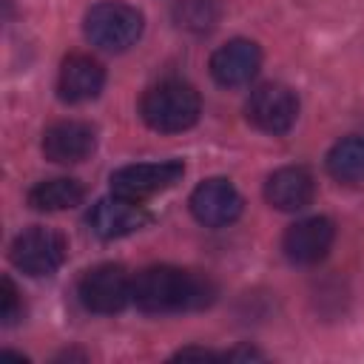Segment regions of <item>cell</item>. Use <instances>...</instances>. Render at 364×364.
I'll return each mask as SVG.
<instances>
[{"mask_svg": "<svg viewBox=\"0 0 364 364\" xmlns=\"http://www.w3.org/2000/svg\"><path fill=\"white\" fill-rule=\"evenodd\" d=\"M216 299V284L196 270L154 264L134 279V304L145 313L202 310Z\"/></svg>", "mask_w": 364, "mask_h": 364, "instance_id": "cell-1", "label": "cell"}, {"mask_svg": "<svg viewBox=\"0 0 364 364\" xmlns=\"http://www.w3.org/2000/svg\"><path fill=\"white\" fill-rule=\"evenodd\" d=\"M202 111L199 94L182 80H162L151 85L139 100V114L148 128L159 134H179L196 125Z\"/></svg>", "mask_w": 364, "mask_h": 364, "instance_id": "cell-2", "label": "cell"}, {"mask_svg": "<svg viewBox=\"0 0 364 364\" xmlns=\"http://www.w3.org/2000/svg\"><path fill=\"white\" fill-rule=\"evenodd\" d=\"M142 14L128 6V3H117V0H102L97 6L88 9L85 14V37L91 40V46L102 48V51H125L131 48L139 34H142Z\"/></svg>", "mask_w": 364, "mask_h": 364, "instance_id": "cell-3", "label": "cell"}, {"mask_svg": "<svg viewBox=\"0 0 364 364\" xmlns=\"http://www.w3.org/2000/svg\"><path fill=\"white\" fill-rule=\"evenodd\" d=\"M68 256V242L60 230L51 228H28L14 236L9 247V259L26 276H51L63 267Z\"/></svg>", "mask_w": 364, "mask_h": 364, "instance_id": "cell-4", "label": "cell"}, {"mask_svg": "<svg viewBox=\"0 0 364 364\" xmlns=\"http://www.w3.org/2000/svg\"><path fill=\"white\" fill-rule=\"evenodd\" d=\"M77 296L85 310L111 316L134 301V279L122 264H97L80 279Z\"/></svg>", "mask_w": 364, "mask_h": 364, "instance_id": "cell-5", "label": "cell"}, {"mask_svg": "<svg viewBox=\"0 0 364 364\" xmlns=\"http://www.w3.org/2000/svg\"><path fill=\"white\" fill-rule=\"evenodd\" d=\"M247 122L262 134H287L299 117V100L296 94L282 82H264L256 91H250L245 102Z\"/></svg>", "mask_w": 364, "mask_h": 364, "instance_id": "cell-6", "label": "cell"}, {"mask_svg": "<svg viewBox=\"0 0 364 364\" xmlns=\"http://www.w3.org/2000/svg\"><path fill=\"white\" fill-rule=\"evenodd\" d=\"M185 173V165L179 159H165V162H139V165H125L111 173V191L142 202L148 196H156L168 188H173Z\"/></svg>", "mask_w": 364, "mask_h": 364, "instance_id": "cell-7", "label": "cell"}, {"mask_svg": "<svg viewBox=\"0 0 364 364\" xmlns=\"http://www.w3.org/2000/svg\"><path fill=\"white\" fill-rule=\"evenodd\" d=\"M151 222V213L142 208V202L125 199L119 193L100 199L88 210V228L100 239H122L136 230H142Z\"/></svg>", "mask_w": 364, "mask_h": 364, "instance_id": "cell-8", "label": "cell"}, {"mask_svg": "<svg viewBox=\"0 0 364 364\" xmlns=\"http://www.w3.org/2000/svg\"><path fill=\"white\" fill-rule=\"evenodd\" d=\"M191 213L205 228H225L239 219L242 213V196L228 179H205L191 193Z\"/></svg>", "mask_w": 364, "mask_h": 364, "instance_id": "cell-9", "label": "cell"}, {"mask_svg": "<svg viewBox=\"0 0 364 364\" xmlns=\"http://www.w3.org/2000/svg\"><path fill=\"white\" fill-rule=\"evenodd\" d=\"M333 239H336L333 222L327 216H310V219H299L284 230L282 250L287 262L307 267L327 256V250L333 247Z\"/></svg>", "mask_w": 364, "mask_h": 364, "instance_id": "cell-10", "label": "cell"}, {"mask_svg": "<svg viewBox=\"0 0 364 364\" xmlns=\"http://www.w3.org/2000/svg\"><path fill=\"white\" fill-rule=\"evenodd\" d=\"M262 65V51L253 40L236 37L228 40L225 46H219L210 57V77L225 85V88H236V85H247Z\"/></svg>", "mask_w": 364, "mask_h": 364, "instance_id": "cell-11", "label": "cell"}, {"mask_svg": "<svg viewBox=\"0 0 364 364\" xmlns=\"http://www.w3.org/2000/svg\"><path fill=\"white\" fill-rule=\"evenodd\" d=\"M94 148H97V131L80 119L54 122L43 134V154H46V159H51L57 165H77V162L88 159L94 154Z\"/></svg>", "mask_w": 364, "mask_h": 364, "instance_id": "cell-12", "label": "cell"}, {"mask_svg": "<svg viewBox=\"0 0 364 364\" xmlns=\"http://www.w3.org/2000/svg\"><path fill=\"white\" fill-rule=\"evenodd\" d=\"M316 196V182H313V173L301 165H287V168H279L267 176L264 182V199L276 208V210H284V213H296V210H304Z\"/></svg>", "mask_w": 364, "mask_h": 364, "instance_id": "cell-13", "label": "cell"}, {"mask_svg": "<svg viewBox=\"0 0 364 364\" xmlns=\"http://www.w3.org/2000/svg\"><path fill=\"white\" fill-rule=\"evenodd\" d=\"M102 85H105V68L94 57L71 54V57L63 60L60 77H57L60 100H65V102H88V100L100 97Z\"/></svg>", "mask_w": 364, "mask_h": 364, "instance_id": "cell-14", "label": "cell"}, {"mask_svg": "<svg viewBox=\"0 0 364 364\" xmlns=\"http://www.w3.org/2000/svg\"><path fill=\"white\" fill-rule=\"evenodd\" d=\"M82 199H85V191H82V185H80L77 179H71V176L43 179V182H37V185L28 191V205H31L34 210H46V213L77 208Z\"/></svg>", "mask_w": 364, "mask_h": 364, "instance_id": "cell-15", "label": "cell"}, {"mask_svg": "<svg viewBox=\"0 0 364 364\" xmlns=\"http://www.w3.org/2000/svg\"><path fill=\"white\" fill-rule=\"evenodd\" d=\"M327 173L344 185L364 182V136H344L327 154Z\"/></svg>", "mask_w": 364, "mask_h": 364, "instance_id": "cell-16", "label": "cell"}, {"mask_svg": "<svg viewBox=\"0 0 364 364\" xmlns=\"http://www.w3.org/2000/svg\"><path fill=\"white\" fill-rule=\"evenodd\" d=\"M222 9L216 0H182L176 6V23L188 31H210Z\"/></svg>", "mask_w": 364, "mask_h": 364, "instance_id": "cell-17", "label": "cell"}, {"mask_svg": "<svg viewBox=\"0 0 364 364\" xmlns=\"http://www.w3.org/2000/svg\"><path fill=\"white\" fill-rule=\"evenodd\" d=\"M23 316V304H20V293L14 287V282L6 276L0 284V318L3 324H14Z\"/></svg>", "mask_w": 364, "mask_h": 364, "instance_id": "cell-18", "label": "cell"}, {"mask_svg": "<svg viewBox=\"0 0 364 364\" xmlns=\"http://www.w3.org/2000/svg\"><path fill=\"white\" fill-rule=\"evenodd\" d=\"M173 358H222V353H213V350H205V347H185Z\"/></svg>", "mask_w": 364, "mask_h": 364, "instance_id": "cell-19", "label": "cell"}, {"mask_svg": "<svg viewBox=\"0 0 364 364\" xmlns=\"http://www.w3.org/2000/svg\"><path fill=\"white\" fill-rule=\"evenodd\" d=\"M222 358H262V353H256V350H247V347H239V350L222 353Z\"/></svg>", "mask_w": 364, "mask_h": 364, "instance_id": "cell-20", "label": "cell"}]
</instances>
